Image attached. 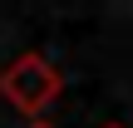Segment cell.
Wrapping results in <instances>:
<instances>
[{
  "label": "cell",
  "instance_id": "cell-2",
  "mask_svg": "<svg viewBox=\"0 0 133 128\" xmlns=\"http://www.w3.org/2000/svg\"><path fill=\"white\" fill-rule=\"evenodd\" d=\"M104 128H123V123H104Z\"/></svg>",
  "mask_w": 133,
  "mask_h": 128
},
{
  "label": "cell",
  "instance_id": "cell-3",
  "mask_svg": "<svg viewBox=\"0 0 133 128\" xmlns=\"http://www.w3.org/2000/svg\"><path fill=\"white\" fill-rule=\"evenodd\" d=\"M30 128H49V123H30Z\"/></svg>",
  "mask_w": 133,
  "mask_h": 128
},
{
  "label": "cell",
  "instance_id": "cell-1",
  "mask_svg": "<svg viewBox=\"0 0 133 128\" xmlns=\"http://www.w3.org/2000/svg\"><path fill=\"white\" fill-rule=\"evenodd\" d=\"M59 94H64V74H59V64H54L49 54H39V49H25V54H15V59L0 69V99H5L15 113H25L30 123H39L44 109H54Z\"/></svg>",
  "mask_w": 133,
  "mask_h": 128
}]
</instances>
